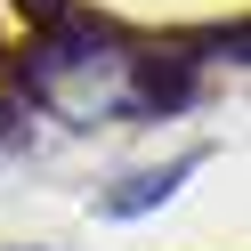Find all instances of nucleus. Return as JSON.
Returning <instances> with one entry per match:
<instances>
[{
	"mask_svg": "<svg viewBox=\"0 0 251 251\" xmlns=\"http://www.w3.org/2000/svg\"><path fill=\"white\" fill-rule=\"evenodd\" d=\"M186 170H195V154H186V162H170V170H138V178L122 186V195H105L98 211H105V219H138V211H154V202H162L170 186L186 178Z\"/></svg>",
	"mask_w": 251,
	"mask_h": 251,
	"instance_id": "nucleus-2",
	"label": "nucleus"
},
{
	"mask_svg": "<svg viewBox=\"0 0 251 251\" xmlns=\"http://www.w3.org/2000/svg\"><path fill=\"white\" fill-rule=\"evenodd\" d=\"M25 89H33L49 114L65 122H105V114H138V49L114 41L105 25L57 17L41 33L33 65H25Z\"/></svg>",
	"mask_w": 251,
	"mask_h": 251,
	"instance_id": "nucleus-1",
	"label": "nucleus"
}]
</instances>
